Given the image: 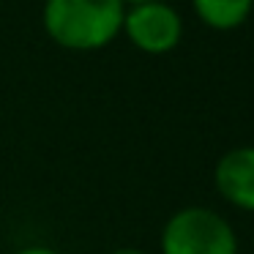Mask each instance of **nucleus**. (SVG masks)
I'll list each match as a JSON object with an SVG mask.
<instances>
[{
    "label": "nucleus",
    "mask_w": 254,
    "mask_h": 254,
    "mask_svg": "<svg viewBox=\"0 0 254 254\" xmlns=\"http://www.w3.org/2000/svg\"><path fill=\"white\" fill-rule=\"evenodd\" d=\"M159 246L161 254H238V235L221 213L189 205L167 219Z\"/></svg>",
    "instance_id": "2"
},
{
    "label": "nucleus",
    "mask_w": 254,
    "mask_h": 254,
    "mask_svg": "<svg viewBox=\"0 0 254 254\" xmlns=\"http://www.w3.org/2000/svg\"><path fill=\"white\" fill-rule=\"evenodd\" d=\"M123 3H126V8H128V6H139V3H150V0H123Z\"/></svg>",
    "instance_id": "8"
},
{
    "label": "nucleus",
    "mask_w": 254,
    "mask_h": 254,
    "mask_svg": "<svg viewBox=\"0 0 254 254\" xmlns=\"http://www.w3.org/2000/svg\"><path fill=\"white\" fill-rule=\"evenodd\" d=\"M213 186L230 205L254 213V145L232 148L216 161Z\"/></svg>",
    "instance_id": "4"
},
{
    "label": "nucleus",
    "mask_w": 254,
    "mask_h": 254,
    "mask_svg": "<svg viewBox=\"0 0 254 254\" xmlns=\"http://www.w3.org/2000/svg\"><path fill=\"white\" fill-rule=\"evenodd\" d=\"M191 8L208 28L235 30L249 19L254 0H191Z\"/></svg>",
    "instance_id": "5"
},
{
    "label": "nucleus",
    "mask_w": 254,
    "mask_h": 254,
    "mask_svg": "<svg viewBox=\"0 0 254 254\" xmlns=\"http://www.w3.org/2000/svg\"><path fill=\"white\" fill-rule=\"evenodd\" d=\"M123 36L148 55H167L183 39V19L175 6L164 0H150L139 6H128L123 17Z\"/></svg>",
    "instance_id": "3"
},
{
    "label": "nucleus",
    "mask_w": 254,
    "mask_h": 254,
    "mask_svg": "<svg viewBox=\"0 0 254 254\" xmlns=\"http://www.w3.org/2000/svg\"><path fill=\"white\" fill-rule=\"evenodd\" d=\"M123 0H44L41 25L58 47L71 52H96L121 36Z\"/></svg>",
    "instance_id": "1"
},
{
    "label": "nucleus",
    "mask_w": 254,
    "mask_h": 254,
    "mask_svg": "<svg viewBox=\"0 0 254 254\" xmlns=\"http://www.w3.org/2000/svg\"><path fill=\"white\" fill-rule=\"evenodd\" d=\"M17 254H58V252L50 246H25V249H19Z\"/></svg>",
    "instance_id": "6"
},
{
    "label": "nucleus",
    "mask_w": 254,
    "mask_h": 254,
    "mask_svg": "<svg viewBox=\"0 0 254 254\" xmlns=\"http://www.w3.org/2000/svg\"><path fill=\"white\" fill-rule=\"evenodd\" d=\"M112 254H148V252H139V249H115Z\"/></svg>",
    "instance_id": "7"
}]
</instances>
